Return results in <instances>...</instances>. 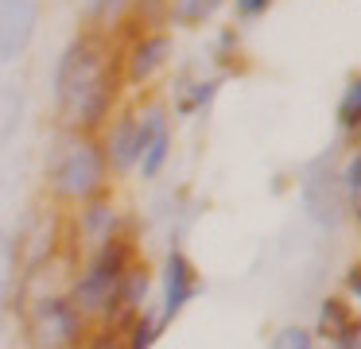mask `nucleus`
<instances>
[{
	"label": "nucleus",
	"instance_id": "1",
	"mask_svg": "<svg viewBox=\"0 0 361 349\" xmlns=\"http://www.w3.org/2000/svg\"><path fill=\"white\" fill-rule=\"evenodd\" d=\"M121 90H125L121 54L105 35L82 31L59 51L51 70V97L66 132L97 136L121 109Z\"/></svg>",
	"mask_w": 361,
	"mask_h": 349
},
{
	"label": "nucleus",
	"instance_id": "2",
	"mask_svg": "<svg viewBox=\"0 0 361 349\" xmlns=\"http://www.w3.org/2000/svg\"><path fill=\"white\" fill-rule=\"evenodd\" d=\"M136 260H140V248H136L133 233H121V237L90 248L86 264L74 271L71 287H66L71 302L82 310V318H86L90 326L94 322L97 326H113V318H117V299H121V283H125V276L133 271Z\"/></svg>",
	"mask_w": 361,
	"mask_h": 349
},
{
	"label": "nucleus",
	"instance_id": "3",
	"mask_svg": "<svg viewBox=\"0 0 361 349\" xmlns=\"http://www.w3.org/2000/svg\"><path fill=\"white\" fill-rule=\"evenodd\" d=\"M43 183L47 194L63 206H82V202L97 198V194H109L113 171L105 163L102 140L86 136V132H66L47 155V167H43Z\"/></svg>",
	"mask_w": 361,
	"mask_h": 349
},
{
	"label": "nucleus",
	"instance_id": "4",
	"mask_svg": "<svg viewBox=\"0 0 361 349\" xmlns=\"http://www.w3.org/2000/svg\"><path fill=\"white\" fill-rule=\"evenodd\" d=\"M24 333L32 349H78L90 333V322L66 291H39L27 299Z\"/></svg>",
	"mask_w": 361,
	"mask_h": 349
},
{
	"label": "nucleus",
	"instance_id": "5",
	"mask_svg": "<svg viewBox=\"0 0 361 349\" xmlns=\"http://www.w3.org/2000/svg\"><path fill=\"white\" fill-rule=\"evenodd\" d=\"M156 283H159V310L156 314L164 326H171L175 318L195 302V295L202 291V276H198L195 260H190L183 248H171V252L164 256Z\"/></svg>",
	"mask_w": 361,
	"mask_h": 349
},
{
	"label": "nucleus",
	"instance_id": "6",
	"mask_svg": "<svg viewBox=\"0 0 361 349\" xmlns=\"http://www.w3.org/2000/svg\"><path fill=\"white\" fill-rule=\"evenodd\" d=\"M140 116V159L136 171L140 178H159L171 163V147H175V132H171V109L164 101H144L136 109Z\"/></svg>",
	"mask_w": 361,
	"mask_h": 349
},
{
	"label": "nucleus",
	"instance_id": "7",
	"mask_svg": "<svg viewBox=\"0 0 361 349\" xmlns=\"http://www.w3.org/2000/svg\"><path fill=\"white\" fill-rule=\"evenodd\" d=\"M171 62V31L164 27H140L133 35V43L121 54V78L125 85L140 90V85L156 82L164 74V66Z\"/></svg>",
	"mask_w": 361,
	"mask_h": 349
},
{
	"label": "nucleus",
	"instance_id": "8",
	"mask_svg": "<svg viewBox=\"0 0 361 349\" xmlns=\"http://www.w3.org/2000/svg\"><path fill=\"white\" fill-rule=\"evenodd\" d=\"M39 31V0H0V66L27 54Z\"/></svg>",
	"mask_w": 361,
	"mask_h": 349
},
{
	"label": "nucleus",
	"instance_id": "9",
	"mask_svg": "<svg viewBox=\"0 0 361 349\" xmlns=\"http://www.w3.org/2000/svg\"><path fill=\"white\" fill-rule=\"evenodd\" d=\"M97 140H102L105 163H109L113 175L136 171V159H140V116H136V109L121 105L109 116V124L97 132Z\"/></svg>",
	"mask_w": 361,
	"mask_h": 349
},
{
	"label": "nucleus",
	"instance_id": "10",
	"mask_svg": "<svg viewBox=\"0 0 361 349\" xmlns=\"http://www.w3.org/2000/svg\"><path fill=\"white\" fill-rule=\"evenodd\" d=\"M74 233H78V240H86L90 248H97V245H105V240L128 233V225H125V214H121L117 202H113L109 194H97V198L74 206Z\"/></svg>",
	"mask_w": 361,
	"mask_h": 349
},
{
	"label": "nucleus",
	"instance_id": "11",
	"mask_svg": "<svg viewBox=\"0 0 361 349\" xmlns=\"http://www.w3.org/2000/svg\"><path fill=\"white\" fill-rule=\"evenodd\" d=\"M218 90H221V74L214 78H179L175 82V93H171V113L175 116H198L218 101Z\"/></svg>",
	"mask_w": 361,
	"mask_h": 349
},
{
	"label": "nucleus",
	"instance_id": "12",
	"mask_svg": "<svg viewBox=\"0 0 361 349\" xmlns=\"http://www.w3.org/2000/svg\"><path fill=\"white\" fill-rule=\"evenodd\" d=\"M357 326H361V318H357V310H353V302L345 299V295H326V299L319 302L311 333H319V338H326V341H338L350 330H357Z\"/></svg>",
	"mask_w": 361,
	"mask_h": 349
},
{
	"label": "nucleus",
	"instance_id": "13",
	"mask_svg": "<svg viewBox=\"0 0 361 349\" xmlns=\"http://www.w3.org/2000/svg\"><path fill=\"white\" fill-rule=\"evenodd\" d=\"M148 291H152V268L144 260L133 264V271L125 276V283H121V299H117V318H113V326H125L128 318H136L140 310H148Z\"/></svg>",
	"mask_w": 361,
	"mask_h": 349
},
{
	"label": "nucleus",
	"instance_id": "14",
	"mask_svg": "<svg viewBox=\"0 0 361 349\" xmlns=\"http://www.w3.org/2000/svg\"><path fill=\"white\" fill-rule=\"evenodd\" d=\"M133 8L136 0H82V20H86V31L109 39L117 27H125Z\"/></svg>",
	"mask_w": 361,
	"mask_h": 349
},
{
	"label": "nucleus",
	"instance_id": "15",
	"mask_svg": "<svg viewBox=\"0 0 361 349\" xmlns=\"http://www.w3.org/2000/svg\"><path fill=\"white\" fill-rule=\"evenodd\" d=\"M167 326L159 322L156 310H140L136 318H128L121 326V338H125V349H156V341L164 338Z\"/></svg>",
	"mask_w": 361,
	"mask_h": 349
},
{
	"label": "nucleus",
	"instance_id": "16",
	"mask_svg": "<svg viewBox=\"0 0 361 349\" xmlns=\"http://www.w3.org/2000/svg\"><path fill=\"white\" fill-rule=\"evenodd\" d=\"M24 93L16 85H0V152L12 144V136L20 132V121H24Z\"/></svg>",
	"mask_w": 361,
	"mask_h": 349
},
{
	"label": "nucleus",
	"instance_id": "17",
	"mask_svg": "<svg viewBox=\"0 0 361 349\" xmlns=\"http://www.w3.org/2000/svg\"><path fill=\"white\" fill-rule=\"evenodd\" d=\"M334 121L342 128V136H357V128H361V74L350 78V85L342 90V97L334 105Z\"/></svg>",
	"mask_w": 361,
	"mask_h": 349
},
{
	"label": "nucleus",
	"instance_id": "18",
	"mask_svg": "<svg viewBox=\"0 0 361 349\" xmlns=\"http://www.w3.org/2000/svg\"><path fill=\"white\" fill-rule=\"evenodd\" d=\"M16 279H20V248H16V237L0 229V307L12 299Z\"/></svg>",
	"mask_w": 361,
	"mask_h": 349
},
{
	"label": "nucleus",
	"instance_id": "19",
	"mask_svg": "<svg viewBox=\"0 0 361 349\" xmlns=\"http://www.w3.org/2000/svg\"><path fill=\"white\" fill-rule=\"evenodd\" d=\"M338 186H342V206L353 214V221H361V152H353L345 159L342 175H338Z\"/></svg>",
	"mask_w": 361,
	"mask_h": 349
},
{
	"label": "nucleus",
	"instance_id": "20",
	"mask_svg": "<svg viewBox=\"0 0 361 349\" xmlns=\"http://www.w3.org/2000/svg\"><path fill=\"white\" fill-rule=\"evenodd\" d=\"M214 62H218V70H241L245 66L241 31L237 27H221L218 35H214Z\"/></svg>",
	"mask_w": 361,
	"mask_h": 349
},
{
	"label": "nucleus",
	"instance_id": "21",
	"mask_svg": "<svg viewBox=\"0 0 361 349\" xmlns=\"http://www.w3.org/2000/svg\"><path fill=\"white\" fill-rule=\"evenodd\" d=\"M210 16H214L210 0H171V4H167V20H171L175 27H198V23H206Z\"/></svg>",
	"mask_w": 361,
	"mask_h": 349
},
{
	"label": "nucleus",
	"instance_id": "22",
	"mask_svg": "<svg viewBox=\"0 0 361 349\" xmlns=\"http://www.w3.org/2000/svg\"><path fill=\"white\" fill-rule=\"evenodd\" d=\"M272 349H314V333L307 326H280L272 338Z\"/></svg>",
	"mask_w": 361,
	"mask_h": 349
},
{
	"label": "nucleus",
	"instance_id": "23",
	"mask_svg": "<svg viewBox=\"0 0 361 349\" xmlns=\"http://www.w3.org/2000/svg\"><path fill=\"white\" fill-rule=\"evenodd\" d=\"M82 349H125V338H121L117 326H97V330L86 333Z\"/></svg>",
	"mask_w": 361,
	"mask_h": 349
},
{
	"label": "nucleus",
	"instance_id": "24",
	"mask_svg": "<svg viewBox=\"0 0 361 349\" xmlns=\"http://www.w3.org/2000/svg\"><path fill=\"white\" fill-rule=\"evenodd\" d=\"M229 4H233V16L241 23H249V20H260V16L268 12V8L276 4V0H229Z\"/></svg>",
	"mask_w": 361,
	"mask_h": 349
},
{
	"label": "nucleus",
	"instance_id": "25",
	"mask_svg": "<svg viewBox=\"0 0 361 349\" xmlns=\"http://www.w3.org/2000/svg\"><path fill=\"white\" fill-rule=\"evenodd\" d=\"M342 295L350 302H361V260H353L342 276Z\"/></svg>",
	"mask_w": 361,
	"mask_h": 349
},
{
	"label": "nucleus",
	"instance_id": "26",
	"mask_svg": "<svg viewBox=\"0 0 361 349\" xmlns=\"http://www.w3.org/2000/svg\"><path fill=\"white\" fill-rule=\"evenodd\" d=\"M167 4H171V0H136V8H133V12H140L144 20H152V16L167 12Z\"/></svg>",
	"mask_w": 361,
	"mask_h": 349
},
{
	"label": "nucleus",
	"instance_id": "27",
	"mask_svg": "<svg viewBox=\"0 0 361 349\" xmlns=\"http://www.w3.org/2000/svg\"><path fill=\"white\" fill-rule=\"evenodd\" d=\"M330 349H361V326H357V330H350L345 338L330 341Z\"/></svg>",
	"mask_w": 361,
	"mask_h": 349
},
{
	"label": "nucleus",
	"instance_id": "28",
	"mask_svg": "<svg viewBox=\"0 0 361 349\" xmlns=\"http://www.w3.org/2000/svg\"><path fill=\"white\" fill-rule=\"evenodd\" d=\"M210 4H214V12H218V8H221V4H229V0H210Z\"/></svg>",
	"mask_w": 361,
	"mask_h": 349
},
{
	"label": "nucleus",
	"instance_id": "29",
	"mask_svg": "<svg viewBox=\"0 0 361 349\" xmlns=\"http://www.w3.org/2000/svg\"><path fill=\"white\" fill-rule=\"evenodd\" d=\"M353 140H357V144H361V128H357V136H353Z\"/></svg>",
	"mask_w": 361,
	"mask_h": 349
},
{
	"label": "nucleus",
	"instance_id": "30",
	"mask_svg": "<svg viewBox=\"0 0 361 349\" xmlns=\"http://www.w3.org/2000/svg\"><path fill=\"white\" fill-rule=\"evenodd\" d=\"M78 349H82V345H78Z\"/></svg>",
	"mask_w": 361,
	"mask_h": 349
}]
</instances>
